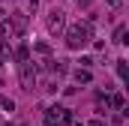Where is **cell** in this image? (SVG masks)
I'll list each match as a JSON object with an SVG mask.
<instances>
[{
  "mask_svg": "<svg viewBox=\"0 0 129 126\" xmlns=\"http://www.w3.org/2000/svg\"><path fill=\"white\" fill-rule=\"evenodd\" d=\"M87 36H90V24H78V27H72V30L66 33V42H69V48H84L87 45Z\"/></svg>",
  "mask_w": 129,
  "mask_h": 126,
  "instance_id": "1",
  "label": "cell"
},
{
  "mask_svg": "<svg viewBox=\"0 0 129 126\" xmlns=\"http://www.w3.org/2000/svg\"><path fill=\"white\" fill-rule=\"evenodd\" d=\"M48 30H51V33H60V30H63V12H60V9H51V18H48Z\"/></svg>",
  "mask_w": 129,
  "mask_h": 126,
  "instance_id": "2",
  "label": "cell"
},
{
  "mask_svg": "<svg viewBox=\"0 0 129 126\" xmlns=\"http://www.w3.org/2000/svg\"><path fill=\"white\" fill-rule=\"evenodd\" d=\"M21 84H24V90H33V84H36V69H30V66L21 69Z\"/></svg>",
  "mask_w": 129,
  "mask_h": 126,
  "instance_id": "3",
  "label": "cell"
},
{
  "mask_svg": "<svg viewBox=\"0 0 129 126\" xmlns=\"http://www.w3.org/2000/svg\"><path fill=\"white\" fill-rule=\"evenodd\" d=\"M12 27H15L18 33H24V27H27V15H24V12H15V15H12Z\"/></svg>",
  "mask_w": 129,
  "mask_h": 126,
  "instance_id": "4",
  "label": "cell"
},
{
  "mask_svg": "<svg viewBox=\"0 0 129 126\" xmlns=\"http://www.w3.org/2000/svg\"><path fill=\"white\" fill-rule=\"evenodd\" d=\"M75 81H78V84H87V81H90V72H87V69H78V72H75Z\"/></svg>",
  "mask_w": 129,
  "mask_h": 126,
  "instance_id": "5",
  "label": "cell"
},
{
  "mask_svg": "<svg viewBox=\"0 0 129 126\" xmlns=\"http://www.w3.org/2000/svg\"><path fill=\"white\" fill-rule=\"evenodd\" d=\"M15 57H18V60H27V45H21V48H18V54H15Z\"/></svg>",
  "mask_w": 129,
  "mask_h": 126,
  "instance_id": "6",
  "label": "cell"
},
{
  "mask_svg": "<svg viewBox=\"0 0 129 126\" xmlns=\"http://www.w3.org/2000/svg\"><path fill=\"white\" fill-rule=\"evenodd\" d=\"M111 105H114V108H123V96L117 93V96H114V99H111Z\"/></svg>",
  "mask_w": 129,
  "mask_h": 126,
  "instance_id": "7",
  "label": "cell"
},
{
  "mask_svg": "<svg viewBox=\"0 0 129 126\" xmlns=\"http://www.w3.org/2000/svg\"><path fill=\"white\" fill-rule=\"evenodd\" d=\"M90 126H105V123H102V120H93V123H90Z\"/></svg>",
  "mask_w": 129,
  "mask_h": 126,
  "instance_id": "8",
  "label": "cell"
},
{
  "mask_svg": "<svg viewBox=\"0 0 129 126\" xmlns=\"http://www.w3.org/2000/svg\"><path fill=\"white\" fill-rule=\"evenodd\" d=\"M36 3H39V0H30V6H36Z\"/></svg>",
  "mask_w": 129,
  "mask_h": 126,
  "instance_id": "9",
  "label": "cell"
}]
</instances>
